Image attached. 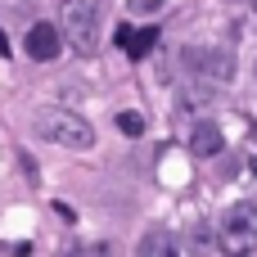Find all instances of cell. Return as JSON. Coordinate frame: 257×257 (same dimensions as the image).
Listing matches in <instances>:
<instances>
[{
	"mask_svg": "<svg viewBox=\"0 0 257 257\" xmlns=\"http://www.w3.org/2000/svg\"><path fill=\"white\" fill-rule=\"evenodd\" d=\"M99 27H104V0H63L59 36L77 54H95L99 50Z\"/></svg>",
	"mask_w": 257,
	"mask_h": 257,
	"instance_id": "obj_1",
	"label": "cell"
},
{
	"mask_svg": "<svg viewBox=\"0 0 257 257\" xmlns=\"http://www.w3.org/2000/svg\"><path fill=\"white\" fill-rule=\"evenodd\" d=\"M36 136L59 145V149H90L95 145V126L72 108H41L36 113Z\"/></svg>",
	"mask_w": 257,
	"mask_h": 257,
	"instance_id": "obj_2",
	"label": "cell"
},
{
	"mask_svg": "<svg viewBox=\"0 0 257 257\" xmlns=\"http://www.w3.org/2000/svg\"><path fill=\"white\" fill-rule=\"evenodd\" d=\"M217 248L226 257H253L257 253V203H235L217 226Z\"/></svg>",
	"mask_w": 257,
	"mask_h": 257,
	"instance_id": "obj_3",
	"label": "cell"
},
{
	"mask_svg": "<svg viewBox=\"0 0 257 257\" xmlns=\"http://www.w3.org/2000/svg\"><path fill=\"white\" fill-rule=\"evenodd\" d=\"M185 68L199 81H230L235 77V54L230 50H185Z\"/></svg>",
	"mask_w": 257,
	"mask_h": 257,
	"instance_id": "obj_4",
	"label": "cell"
},
{
	"mask_svg": "<svg viewBox=\"0 0 257 257\" xmlns=\"http://www.w3.org/2000/svg\"><path fill=\"white\" fill-rule=\"evenodd\" d=\"M27 54H32L36 63L59 59V54H63V36H59V27H54V23H32V27H27Z\"/></svg>",
	"mask_w": 257,
	"mask_h": 257,
	"instance_id": "obj_5",
	"label": "cell"
},
{
	"mask_svg": "<svg viewBox=\"0 0 257 257\" xmlns=\"http://www.w3.org/2000/svg\"><path fill=\"white\" fill-rule=\"evenodd\" d=\"M113 41H117L131 59H145V54L158 45V27H140V32H136V27H126V23H122V27L113 32Z\"/></svg>",
	"mask_w": 257,
	"mask_h": 257,
	"instance_id": "obj_6",
	"label": "cell"
},
{
	"mask_svg": "<svg viewBox=\"0 0 257 257\" xmlns=\"http://www.w3.org/2000/svg\"><path fill=\"white\" fill-rule=\"evenodd\" d=\"M221 149H226L221 126H217V122H199L194 136H190V154H194V158H217Z\"/></svg>",
	"mask_w": 257,
	"mask_h": 257,
	"instance_id": "obj_7",
	"label": "cell"
},
{
	"mask_svg": "<svg viewBox=\"0 0 257 257\" xmlns=\"http://www.w3.org/2000/svg\"><path fill=\"white\" fill-rule=\"evenodd\" d=\"M136 257H181L176 235H172V230H149V235L136 244Z\"/></svg>",
	"mask_w": 257,
	"mask_h": 257,
	"instance_id": "obj_8",
	"label": "cell"
},
{
	"mask_svg": "<svg viewBox=\"0 0 257 257\" xmlns=\"http://www.w3.org/2000/svg\"><path fill=\"white\" fill-rule=\"evenodd\" d=\"M117 131H122V136H145V117H140L136 108L117 113Z\"/></svg>",
	"mask_w": 257,
	"mask_h": 257,
	"instance_id": "obj_9",
	"label": "cell"
},
{
	"mask_svg": "<svg viewBox=\"0 0 257 257\" xmlns=\"http://www.w3.org/2000/svg\"><path fill=\"white\" fill-rule=\"evenodd\" d=\"M208 244H212V230H208V226H194V230H190V253L203 257V253H208Z\"/></svg>",
	"mask_w": 257,
	"mask_h": 257,
	"instance_id": "obj_10",
	"label": "cell"
},
{
	"mask_svg": "<svg viewBox=\"0 0 257 257\" xmlns=\"http://www.w3.org/2000/svg\"><path fill=\"white\" fill-rule=\"evenodd\" d=\"M163 5H167V0H126V9H131V14H158Z\"/></svg>",
	"mask_w": 257,
	"mask_h": 257,
	"instance_id": "obj_11",
	"label": "cell"
},
{
	"mask_svg": "<svg viewBox=\"0 0 257 257\" xmlns=\"http://www.w3.org/2000/svg\"><path fill=\"white\" fill-rule=\"evenodd\" d=\"M77 257H108V248H99V244H95V248H81Z\"/></svg>",
	"mask_w": 257,
	"mask_h": 257,
	"instance_id": "obj_12",
	"label": "cell"
},
{
	"mask_svg": "<svg viewBox=\"0 0 257 257\" xmlns=\"http://www.w3.org/2000/svg\"><path fill=\"white\" fill-rule=\"evenodd\" d=\"M5 54H9V41H5V32H0V59H5Z\"/></svg>",
	"mask_w": 257,
	"mask_h": 257,
	"instance_id": "obj_13",
	"label": "cell"
},
{
	"mask_svg": "<svg viewBox=\"0 0 257 257\" xmlns=\"http://www.w3.org/2000/svg\"><path fill=\"white\" fill-rule=\"evenodd\" d=\"M253 176H257V158H253Z\"/></svg>",
	"mask_w": 257,
	"mask_h": 257,
	"instance_id": "obj_14",
	"label": "cell"
},
{
	"mask_svg": "<svg viewBox=\"0 0 257 257\" xmlns=\"http://www.w3.org/2000/svg\"><path fill=\"white\" fill-rule=\"evenodd\" d=\"M253 5H257V0H253Z\"/></svg>",
	"mask_w": 257,
	"mask_h": 257,
	"instance_id": "obj_15",
	"label": "cell"
}]
</instances>
